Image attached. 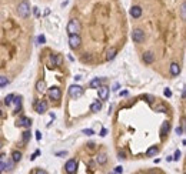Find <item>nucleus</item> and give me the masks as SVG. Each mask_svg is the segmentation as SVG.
I'll return each instance as SVG.
<instances>
[{
  "instance_id": "obj_1",
  "label": "nucleus",
  "mask_w": 186,
  "mask_h": 174,
  "mask_svg": "<svg viewBox=\"0 0 186 174\" xmlns=\"http://www.w3.org/2000/svg\"><path fill=\"white\" fill-rule=\"evenodd\" d=\"M17 14H19L22 19L29 17V14H30V6H29L27 0H23L22 3H19V6H17Z\"/></svg>"
},
{
  "instance_id": "obj_2",
  "label": "nucleus",
  "mask_w": 186,
  "mask_h": 174,
  "mask_svg": "<svg viewBox=\"0 0 186 174\" xmlns=\"http://www.w3.org/2000/svg\"><path fill=\"white\" fill-rule=\"evenodd\" d=\"M79 32H80V23L76 19H72L67 23V33L69 34H79Z\"/></svg>"
},
{
  "instance_id": "obj_3",
  "label": "nucleus",
  "mask_w": 186,
  "mask_h": 174,
  "mask_svg": "<svg viewBox=\"0 0 186 174\" xmlns=\"http://www.w3.org/2000/svg\"><path fill=\"white\" fill-rule=\"evenodd\" d=\"M82 94H83V87L79 86V84H73L69 89V96L72 99H79Z\"/></svg>"
},
{
  "instance_id": "obj_4",
  "label": "nucleus",
  "mask_w": 186,
  "mask_h": 174,
  "mask_svg": "<svg viewBox=\"0 0 186 174\" xmlns=\"http://www.w3.org/2000/svg\"><path fill=\"white\" fill-rule=\"evenodd\" d=\"M132 40L135 43H143L145 42V32H142L140 29H136L132 32Z\"/></svg>"
},
{
  "instance_id": "obj_5",
  "label": "nucleus",
  "mask_w": 186,
  "mask_h": 174,
  "mask_svg": "<svg viewBox=\"0 0 186 174\" xmlns=\"http://www.w3.org/2000/svg\"><path fill=\"white\" fill-rule=\"evenodd\" d=\"M49 97H50L52 100H60V97H62V92H60L59 87H56V86L50 87V89H49Z\"/></svg>"
},
{
  "instance_id": "obj_6",
  "label": "nucleus",
  "mask_w": 186,
  "mask_h": 174,
  "mask_svg": "<svg viewBox=\"0 0 186 174\" xmlns=\"http://www.w3.org/2000/svg\"><path fill=\"white\" fill-rule=\"evenodd\" d=\"M80 43H82V39H80L79 34H70V37H69V46L72 49H77L80 46Z\"/></svg>"
},
{
  "instance_id": "obj_7",
  "label": "nucleus",
  "mask_w": 186,
  "mask_h": 174,
  "mask_svg": "<svg viewBox=\"0 0 186 174\" xmlns=\"http://www.w3.org/2000/svg\"><path fill=\"white\" fill-rule=\"evenodd\" d=\"M109 92H110V89H109V87H106V86L98 87V93H99V99H100V100H108Z\"/></svg>"
},
{
  "instance_id": "obj_8",
  "label": "nucleus",
  "mask_w": 186,
  "mask_h": 174,
  "mask_svg": "<svg viewBox=\"0 0 186 174\" xmlns=\"http://www.w3.org/2000/svg\"><path fill=\"white\" fill-rule=\"evenodd\" d=\"M76 168H77V161L76 160H69L64 165V170L69 173V174H73L76 173Z\"/></svg>"
},
{
  "instance_id": "obj_9",
  "label": "nucleus",
  "mask_w": 186,
  "mask_h": 174,
  "mask_svg": "<svg viewBox=\"0 0 186 174\" xmlns=\"http://www.w3.org/2000/svg\"><path fill=\"white\" fill-rule=\"evenodd\" d=\"M36 111L39 114H45L47 111V103H46V100H40L39 103H36Z\"/></svg>"
},
{
  "instance_id": "obj_10",
  "label": "nucleus",
  "mask_w": 186,
  "mask_h": 174,
  "mask_svg": "<svg viewBox=\"0 0 186 174\" xmlns=\"http://www.w3.org/2000/svg\"><path fill=\"white\" fill-rule=\"evenodd\" d=\"M130 16H132L133 19H139V17L142 16V7H140V6H133V7L130 9Z\"/></svg>"
},
{
  "instance_id": "obj_11",
  "label": "nucleus",
  "mask_w": 186,
  "mask_h": 174,
  "mask_svg": "<svg viewBox=\"0 0 186 174\" xmlns=\"http://www.w3.org/2000/svg\"><path fill=\"white\" fill-rule=\"evenodd\" d=\"M17 126H25V127H30L32 126V120L25 117V116H20L19 120H17Z\"/></svg>"
},
{
  "instance_id": "obj_12",
  "label": "nucleus",
  "mask_w": 186,
  "mask_h": 174,
  "mask_svg": "<svg viewBox=\"0 0 186 174\" xmlns=\"http://www.w3.org/2000/svg\"><path fill=\"white\" fill-rule=\"evenodd\" d=\"M143 61H145L146 64H152V63L155 61V56H153V53H150V51L145 53V54H143Z\"/></svg>"
},
{
  "instance_id": "obj_13",
  "label": "nucleus",
  "mask_w": 186,
  "mask_h": 174,
  "mask_svg": "<svg viewBox=\"0 0 186 174\" xmlns=\"http://www.w3.org/2000/svg\"><path fill=\"white\" fill-rule=\"evenodd\" d=\"M170 74L172 76H179L180 74V66L177 63H172L170 64Z\"/></svg>"
},
{
  "instance_id": "obj_14",
  "label": "nucleus",
  "mask_w": 186,
  "mask_h": 174,
  "mask_svg": "<svg viewBox=\"0 0 186 174\" xmlns=\"http://www.w3.org/2000/svg\"><path fill=\"white\" fill-rule=\"evenodd\" d=\"M6 161H7V156L2 154L0 156V173L6 171Z\"/></svg>"
},
{
  "instance_id": "obj_15",
  "label": "nucleus",
  "mask_w": 186,
  "mask_h": 174,
  "mask_svg": "<svg viewBox=\"0 0 186 174\" xmlns=\"http://www.w3.org/2000/svg\"><path fill=\"white\" fill-rule=\"evenodd\" d=\"M36 90H37L39 93H43V92L46 90V83H45V80H39V81L36 83Z\"/></svg>"
},
{
  "instance_id": "obj_16",
  "label": "nucleus",
  "mask_w": 186,
  "mask_h": 174,
  "mask_svg": "<svg viewBox=\"0 0 186 174\" xmlns=\"http://www.w3.org/2000/svg\"><path fill=\"white\" fill-rule=\"evenodd\" d=\"M102 110V103L98 100V102H95L92 106H90V111H93V113H98V111H100Z\"/></svg>"
},
{
  "instance_id": "obj_17",
  "label": "nucleus",
  "mask_w": 186,
  "mask_h": 174,
  "mask_svg": "<svg viewBox=\"0 0 186 174\" xmlns=\"http://www.w3.org/2000/svg\"><path fill=\"white\" fill-rule=\"evenodd\" d=\"M100 86H102V78H99V77L93 78L90 81V87H92V89H98V87H100Z\"/></svg>"
},
{
  "instance_id": "obj_18",
  "label": "nucleus",
  "mask_w": 186,
  "mask_h": 174,
  "mask_svg": "<svg viewBox=\"0 0 186 174\" xmlns=\"http://www.w3.org/2000/svg\"><path fill=\"white\" fill-rule=\"evenodd\" d=\"M169 129H170V124H169L167 121H166V123H163V124H162V129H160V136H162V137H165V136L169 133Z\"/></svg>"
},
{
  "instance_id": "obj_19",
  "label": "nucleus",
  "mask_w": 186,
  "mask_h": 174,
  "mask_svg": "<svg viewBox=\"0 0 186 174\" xmlns=\"http://www.w3.org/2000/svg\"><path fill=\"white\" fill-rule=\"evenodd\" d=\"M50 61L53 63V66H60V64H62V57L52 54V56H50Z\"/></svg>"
},
{
  "instance_id": "obj_20",
  "label": "nucleus",
  "mask_w": 186,
  "mask_h": 174,
  "mask_svg": "<svg viewBox=\"0 0 186 174\" xmlns=\"http://www.w3.org/2000/svg\"><path fill=\"white\" fill-rule=\"evenodd\" d=\"M116 53H118V50H116L115 47H112V49H110V50L108 51L106 60H109V61H110V60H113V59H115V56H116Z\"/></svg>"
},
{
  "instance_id": "obj_21",
  "label": "nucleus",
  "mask_w": 186,
  "mask_h": 174,
  "mask_svg": "<svg viewBox=\"0 0 186 174\" xmlns=\"http://www.w3.org/2000/svg\"><path fill=\"white\" fill-rule=\"evenodd\" d=\"M156 153H157V147H156V146H152V147L147 148V151H146V157H152V156H155Z\"/></svg>"
},
{
  "instance_id": "obj_22",
  "label": "nucleus",
  "mask_w": 186,
  "mask_h": 174,
  "mask_svg": "<svg viewBox=\"0 0 186 174\" xmlns=\"http://www.w3.org/2000/svg\"><path fill=\"white\" fill-rule=\"evenodd\" d=\"M96 161L99 163V164H106V161H108V156L106 154H99L98 157H96Z\"/></svg>"
},
{
  "instance_id": "obj_23",
  "label": "nucleus",
  "mask_w": 186,
  "mask_h": 174,
  "mask_svg": "<svg viewBox=\"0 0 186 174\" xmlns=\"http://www.w3.org/2000/svg\"><path fill=\"white\" fill-rule=\"evenodd\" d=\"M9 83H10V80L6 76H0V89H2V87H6Z\"/></svg>"
},
{
  "instance_id": "obj_24",
  "label": "nucleus",
  "mask_w": 186,
  "mask_h": 174,
  "mask_svg": "<svg viewBox=\"0 0 186 174\" xmlns=\"http://www.w3.org/2000/svg\"><path fill=\"white\" fill-rule=\"evenodd\" d=\"M12 160H13L15 163L20 161V160H22V153H20V151H13V153H12Z\"/></svg>"
},
{
  "instance_id": "obj_25",
  "label": "nucleus",
  "mask_w": 186,
  "mask_h": 174,
  "mask_svg": "<svg viewBox=\"0 0 186 174\" xmlns=\"http://www.w3.org/2000/svg\"><path fill=\"white\" fill-rule=\"evenodd\" d=\"M13 99H15V94H7L5 97V104L6 106H12L13 104Z\"/></svg>"
},
{
  "instance_id": "obj_26",
  "label": "nucleus",
  "mask_w": 186,
  "mask_h": 174,
  "mask_svg": "<svg viewBox=\"0 0 186 174\" xmlns=\"http://www.w3.org/2000/svg\"><path fill=\"white\" fill-rule=\"evenodd\" d=\"M180 14H182V20L186 19V3L183 2L182 6H180Z\"/></svg>"
},
{
  "instance_id": "obj_27",
  "label": "nucleus",
  "mask_w": 186,
  "mask_h": 174,
  "mask_svg": "<svg viewBox=\"0 0 186 174\" xmlns=\"http://www.w3.org/2000/svg\"><path fill=\"white\" fill-rule=\"evenodd\" d=\"M29 140H30V131L27 130V131H25V133H23V143L26 144Z\"/></svg>"
},
{
  "instance_id": "obj_28",
  "label": "nucleus",
  "mask_w": 186,
  "mask_h": 174,
  "mask_svg": "<svg viewBox=\"0 0 186 174\" xmlns=\"http://www.w3.org/2000/svg\"><path fill=\"white\" fill-rule=\"evenodd\" d=\"M13 103L16 104V109H19V107H20V104H22V99H20V97H17V96H15Z\"/></svg>"
},
{
  "instance_id": "obj_29",
  "label": "nucleus",
  "mask_w": 186,
  "mask_h": 174,
  "mask_svg": "<svg viewBox=\"0 0 186 174\" xmlns=\"http://www.w3.org/2000/svg\"><path fill=\"white\" fill-rule=\"evenodd\" d=\"M82 133H83V134H86V136H93V134H95V131H93L92 129H84Z\"/></svg>"
},
{
  "instance_id": "obj_30",
  "label": "nucleus",
  "mask_w": 186,
  "mask_h": 174,
  "mask_svg": "<svg viewBox=\"0 0 186 174\" xmlns=\"http://www.w3.org/2000/svg\"><path fill=\"white\" fill-rule=\"evenodd\" d=\"M180 156H182V153H180L179 150H176V151H175V156H173V158H172V160H175V161H177V160L180 158Z\"/></svg>"
},
{
  "instance_id": "obj_31",
  "label": "nucleus",
  "mask_w": 186,
  "mask_h": 174,
  "mask_svg": "<svg viewBox=\"0 0 186 174\" xmlns=\"http://www.w3.org/2000/svg\"><path fill=\"white\" fill-rule=\"evenodd\" d=\"M37 42L43 44V43H46V37H45V36L42 34V36H39V37H37Z\"/></svg>"
},
{
  "instance_id": "obj_32",
  "label": "nucleus",
  "mask_w": 186,
  "mask_h": 174,
  "mask_svg": "<svg viewBox=\"0 0 186 174\" xmlns=\"http://www.w3.org/2000/svg\"><path fill=\"white\" fill-rule=\"evenodd\" d=\"M163 94H165L166 97H170V96H172V92H170L169 89H165V92H163Z\"/></svg>"
},
{
  "instance_id": "obj_33",
  "label": "nucleus",
  "mask_w": 186,
  "mask_h": 174,
  "mask_svg": "<svg viewBox=\"0 0 186 174\" xmlns=\"http://www.w3.org/2000/svg\"><path fill=\"white\" fill-rule=\"evenodd\" d=\"M175 131H176V134H182V133H183V127H180V126H179V127H176V129H175Z\"/></svg>"
},
{
  "instance_id": "obj_34",
  "label": "nucleus",
  "mask_w": 186,
  "mask_h": 174,
  "mask_svg": "<svg viewBox=\"0 0 186 174\" xmlns=\"http://www.w3.org/2000/svg\"><path fill=\"white\" fill-rule=\"evenodd\" d=\"M112 90H113V92H118V90H119V83H115V84H113Z\"/></svg>"
},
{
  "instance_id": "obj_35",
  "label": "nucleus",
  "mask_w": 186,
  "mask_h": 174,
  "mask_svg": "<svg viewBox=\"0 0 186 174\" xmlns=\"http://www.w3.org/2000/svg\"><path fill=\"white\" fill-rule=\"evenodd\" d=\"M39 154H40V150H36V153H35V154H33V156L30 157V160H35V158H36V157H37Z\"/></svg>"
},
{
  "instance_id": "obj_36",
  "label": "nucleus",
  "mask_w": 186,
  "mask_h": 174,
  "mask_svg": "<svg viewBox=\"0 0 186 174\" xmlns=\"http://www.w3.org/2000/svg\"><path fill=\"white\" fill-rule=\"evenodd\" d=\"M123 171V167L122 165H118L116 168H115V173H122Z\"/></svg>"
},
{
  "instance_id": "obj_37",
  "label": "nucleus",
  "mask_w": 186,
  "mask_h": 174,
  "mask_svg": "<svg viewBox=\"0 0 186 174\" xmlns=\"http://www.w3.org/2000/svg\"><path fill=\"white\" fill-rule=\"evenodd\" d=\"M66 154H67V151H59V153H56V156H59V157H63Z\"/></svg>"
},
{
  "instance_id": "obj_38",
  "label": "nucleus",
  "mask_w": 186,
  "mask_h": 174,
  "mask_svg": "<svg viewBox=\"0 0 186 174\" xmlns=\"http://www.w3.org/2000/svg\"><path fill=\"white\" fill-rule=\"evenodd\" d=\"M106 134H108V130H106V129H102V131H100V136H102V137H105Z\"/></svg>"
},
{
  "instance_id": "obj_39",
  "label": "nucleus",
  "mask_w": 186,
  "mask_h": 174,
  "mask_svg": "<svg viewBox=\"0 0 186 174\" xmlns=\"http://www.w3.org/2000/svg\"><path fill=\"white\" fill-rule=\"evenodd\" d=\"M33 13H35V16H39V14H40V13H39V9H37V7H35V9H33Z\"/></svg>"
},
{
  "instance_id": "obj_40",
  "label": "nucleus",
  "mask_w": 186,
  "mask_h": 174,
  "mask_svg": "<svg viewBox=\"0 0 186 174\" xmlns=\"http://www.w3.org/2000/svg\"><path fill=\"white\" fill-rule=\"evenodd\" d=\"M36 138H37V140L42 138V133H40V131H36Z\"/></svg>"
},
{
  "instance_id": "obj_41",
  "label": "nucleus",
  "mask_w": 186,
  "mask_h": 174,
  "mask_svg": "<svg viewBox=\"0 0 186 174\" xmlns=\"http://www.w3.org/2000/svg\"><path fill=\"white\" fill-rule=\"evenodd\" d=\"M119 158H125V153H119Z\"/></svg>"
},
{
  "instance_id": "obj_42",
  "label": "nucleus",
  "mask_w": 186,
  "mask_h": 174,
  "mask_svg": "<svg viewBox=\"0 0 186 174\" xmlns=\"http://www.w3.org/2000/svg\"><path fill=\"white\" fill-rule=\"evenodd\" d=\"M166 161H167V163H169V161H172V157H170V156H167V157H166Z\"/></svg>"
},
{
  "instance_id": "obj_43",
  "label": "nucleus",
  "mask_w": 186,
  "mask_h": 174,
  "mask_svg": "<svg viewBox=\"0 0 186 174\" xmlns=\"http://www.w3.org/2000/svg\"><path fill=\"white\" fill-rule=\"evenodd\" d=\"M0 117H2V110H0Z\"/></svg>"
},
{
  "instance_id": "obj_44",
  "label": "nucleus",
  "mask_w": 186,
  "mask_h": 174,
  "mask_svg": "<svg viewBox=\"0 0 186 174\" xmlns=\"http://www.w3.org/2000/svg\"><path fill=\"white\" fill-rule=\"evenodd\" d=\"M0 148H2V143H0Z\"/></svg>"
}]
</instances>
